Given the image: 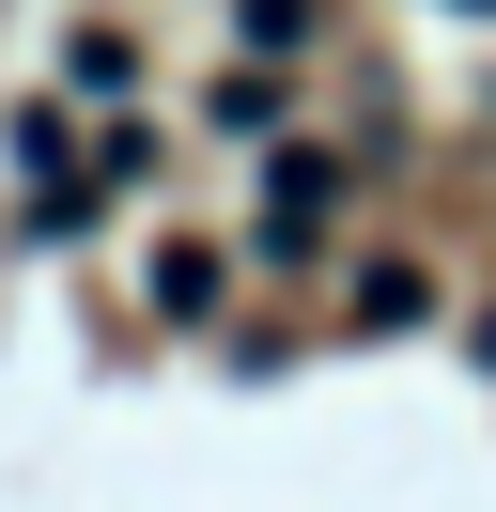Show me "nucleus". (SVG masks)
<instances>
[{"label":"nucleus","mask_w":496,"mask_h":512,"mask_svg":"<svg viewBox=\"0 0 496 512\" xmlns=\"http://www.w3.org/2000/svg\"><path fill=\"white\" fill-rule=\"evenodd\" d=\"M465 16H496V0H465Z\"/></svg>","instance_id":"f257e3e1"},{"label":"nucleus","mask_w":496,"mask_h":512,"mask_svg":"<svg viewBox=\"0 0 496 512\" xmlns=\"http://www.w3.org/2000/svg\"><path fill=\"white\" fill-rule=\"evenodd\" d=\"M481 357H496V326H481Z\"/></svg>","instance_id":"f03ea898"}]
</instances>
